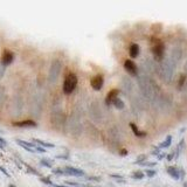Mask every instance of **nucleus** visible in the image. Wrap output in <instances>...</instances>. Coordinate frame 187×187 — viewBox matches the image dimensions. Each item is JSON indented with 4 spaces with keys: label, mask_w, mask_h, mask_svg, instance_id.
Returning a JSON list of instances; mask_svg holds the SVG:
<instances>
[{
    "label": "nucleus",
    "mask_w": 187,
    "mask_h": 187,
    "mask_svg": "<svg viewBox=\"0 0 187 187\" xmlns=\"http://www.w3.org/2000/svg\"><path fill=\"white\" fill-rule=\"evenodd\" d=\"M137 82L144 98L150 102H156L159 97V87L150 76L141 74L137 77Z\"/></svg>",
    "instance_id": "1"
},
{
    "label": "nucleus",
    "mask_w": 187,
    "mask_h": 187,
    "mask_svg": "<svg viewBox=\"0 0 187 187\" xmlns=\"http://www.w3.org/2000/svg\"><path fill=\"white\" fill-rule=\"evenodd\" d=\"M157 72L161 77V80L166 83H171L173 81L175 73V63L170 57L164 59L159 66H157Z\"/></svg>",
    "instance_id": "2"
},
{
    "label": "nucleus",
    "mask_w": 187,
    "mask_h": 187,
    "mask_svg": "<svg viewBox=\"0 0 187 187\" xmlns=\"http://www.w3.org/2000/svg\"><path fill=\"white\" fill-rule=\"evenodd\" d=\"M61 69H62V62L57 59L53 60L52 64H50V68H49V73H48V81L49 83L54 84L59 76H60V73H61Z\"/></svg>",
    "instance_id": "3"
},
{
    "label": "nucleus",
    "mask_w": 187,
    "mask_h": 187,
    "mask_svg": "<svg viewBox=\"0 0 187 187\" xmlns=\"http://www.w3.org/2000/svg\"><path fill=\"white\" fill-rule=\"evenodd\" d=\"M76 84H77V77L76 75L73 73L68 74L66 80H64V83H63V91L64 94H72L75 90L76 88Z\"/></svg>",
    "instance_id": "4"
},
{
    "label": "nucleus",
    "mask_w": 187,
    "mask_h": 187,
    "mask_svg": "<svg viewBox=\"0 0 187 187\" xmlns=\"http://www.w3.org/2000/svg\"><path fill=\"white\" fill-rule=\"evenodd\" d=\"M157 70V66L154 63V61L150 60V59H146L145 61L141 62V72L144 73V75H150L152 74L153 72Z\"/></svg>",
    "instance_id": "5"
},
{
    "label": "nucleus",
    "mask_w": 187,
    "mask_h": 187,
    "mask_svg": "<svg viewBox=\"0 0 187 187\" xmlns=\"http://www.w3.org/2000/svg\"><path fill=\"white\" fill-rule=\"evenodd\" d=\"M22 105H24V103H22L21 97H19V96L14 97V101L12 103V112L14 116H19L22 114Z\"/></svg>",
    "instance_id": "6"
},
{
    "label": "nucleus",
    "mask_w": 187,
    "mask_h": 187,
    "mask_svg": "<svg viewBox=\"0 0 187 187\" xmlns=\"http://www.w3.org/2000/svg\"><path fill=\"white\" fill-rule=\"evenodd\" d=\"M164 50H165V47L163 43L158 42L157 45H154L153 48H152V53H153V56L156 60H163V56H164Z\"/></svg>",
    "instance_id": "7"
},
{
    "label": "nucleus",
    "mask_w": 187,
    "mask_h": 187,
    "mask_svg": "<svg viewBox=\"0 0 187 187\" xmlns=\"http://www.w3.org/2000/svg\"><path fill=\"white\" fill-rule=\"evenodd\" d=\"M63 171H64V174H68V175H74V177H83L84 175V171L81 168H77V167L66 166L63 168Z\"/></svg>",
    "instance_id": "8"
},
{
    "label": "nucleus",
    "mask_w": 187,
    "mask_h": 187,
    "mask_svg": "<svg viewBox=\"0 0 187 187\" xmlns=\"http://www.w3.org/2000/svg\"><path fill=\"white\" fill-rule=\"evenodd\" d=\"M124 68L127 69V72L129 74H131L132 76H138V68L136 66L134 61L131 60H127L124 62Z\"/></svg>",
    "instance_id": "9"
},
{
    "label": "nucleus",
    "mask_w": 187,
    "mask_h": 187,
    "mask_svg": "<svg viewBox=\"0 0 187 187\" xmlns=\"http://www.w3.org/2000/svg\"><path fill=\"white\" fill-rule=\"evenodd\" d=\"M103 83H104V79H103V76L102 75H96V76H94L91 81H90V84H91V87L95 89V90H101L102 87H103Z\"/></svg>",
    "instance_id": "10"
},
{
    "label": "nucleus",
    "mask_w": 187,
    "mask_h": 187,
    "mask_svg": "<svg viewBox=\"0 0 187 187\" xmlns=\"http://www.w3.org/2000/svg\"><path fill=\"white\" fill-rule=\"evenodd\" d=\"M13 59H14V54L6 49V50H4L2 56H1V64H2L4 67H6V66H8V64L12 63Z\"/></svg>",
    "instance_id": "11"
},
{
    "label": "nucleus",
    "mask_w": 187,
    "mask_h": 187,
    "mask_svg": "<svg viewBox=\"0 0 187 187\" xmlns=\"http://www.w3.org/2000/svg\"><path fill=\"white\" fill-rule=\"evenodd\" d=\"M181 57H182V50H181V48L180 47H174L173 49H172V52H171L170 59L177 64L181 60Z\"/></svg>",
    "instance_id": "12"
},
{
    "label": "nucleus",
    "mask_w": 187,
    "mask_h": 187,
    "mask_svg": "<svg viewBox=\"0 0 187 187\" xmlns=\"http://www.w3.org/2000/svg\"><path fill=\"white\" fill-rule=\"evenodd\" d=\"M122 88H123V91L129 95V94L132 91V89H134V83H132V81L130 80L129 77H123V80H122Z\"/></svg>",
    "instance_id": "13"
},
{
    "label": "nucleus",
    "mask_w": 187,
    "mask_h": 187,
    "mask_svg": "<svg viewBox=\"0 0 187 187\" xmlns=\"http://www.w3.org/2000/svg\"><path fill=\"white\" fill-rule=\"evenodd\" d=\"M14 127H36V122L34 120H21V122H14L13 123Z\"/></svg>",
    "instance_id": "14"
},
{
    "label": "nucleus",
    "mask_w": 187,
    "mask_h": 187,
    "mask_svg": "<svg viewBox=\"0 0 187 187\" xmlns=\"http://www.w3.org/2000/svg\"><path fill=\"white\" fill-rule=\"evenodd\" d=\"M118 94H119V90H118V89H112V90H110L109 94H108L107 98H105V103H107V104H111L112 101L117 97Z\"/></svg>",
    "instance_id": "15"
},
{
    "label": "nucleus",
    "mask_w": 187,
    "mask_h": 187,
    "mask_svg": "<svg viewBox=\"0 0 187 187\" xmlns=\"http://www.w3.org/2000/svg\"><path fill=\"white\" fill-rule=\"evenodd\" d=\"M167 173L170 174L174 180H179L180 179V175H179V170L174 166H168L167 167Z\"/></svg>",
    "instance_id": "16"
},
{
    "label": "nucleus",
    "mask_w": 187,
    "mask_h": 187,
    "mask_svg": "<svg viewBox=\"0 0 187 187\" xmlns=\"http://www.w3.org/2000/svg\"><path fill=\"white\" fill-rule=\"evenodd\" d=\"M139 55V46L137 45V43H134V45H131L130 47V56L134 59V57H137Z\"/></svg>",
    "instance_id": "17"
},
{
    "label": "nucleus",
    "mask_w": 187,
    "mask_h": 187,
    "mask_svg": "<svg viewBox=\"0 0 187 187\" xmlns=\"http://www.w3.org/2000/svg\"><path fill=\"white\" fill-rule=\"evenodd\" d=\"M112 104H114L115 108H117L118 110H122V109L124 108V102L120 100V98H118V97H116V98L112 101Z\"/></svg>",
    "instance_id": "18"
},
{
    "label": "nucleus",
    "mask_w": 187,
    "mask_h": 187,
    "mask_svg": "<svg viewBox=\"0 0 187 187\" xmlns=\"http://www.w3.org/2000/svg\"><path fill=\"white\" fill-rule=\"evenodd\" d=\"M33 140L35 141V143H38V144L42 147H50V148L55 147V145L52 144V143H47V141H43V140H41V139H33Z\"/></svg>",
    "instance_id": "19"
},
{
    "label": "nucleus",
    "mask_w": 187,
    "mask_h": 187,
    "mask_svg": "<svg viewBox=\"0 0 187 187\" xmlns=\"http://www.w3.org/2000/svg\"><path fill=\"white\" fill-rule=\"evenodd\" d=\"M171 143H172V137L171 136H167L166 139H165V141H163L160 145H159V148H165V147H168L170 145H171Z\"/></svg>",
    "instance_id": "20"
},
{
    "label": "nucleus",
    "mask_w": 187,
    "mask_h": 187,
    "mask_svg": "<svg viewBox=\"0 0 187 187\" xmlns=\"http://www.w3.org/2000/svg\"><path fill=\"white\" fill-rule=\"evenodd\" d=\"M145 177V174L143 173L141 171H136L134 173L131 174V178L132 179H136V180H140V179H143Z\"/></svg>",
    "instance_id": "21"
},
{
    "label": "nucleus",
    "mask_w": 187,
    "mask_h": 187,
    "mask_svg": "<svg viewBox=\"0 0 187 187\" xmlns=\"http://www.w3.org/2000/svg\"><path fill=\"white\" fill-rule=\"evenodd\" d=\"M40 164L41 165H43V166L48 167V168H52V167H53V161L47 159V158H42L40 160Z\"/></svg>",
    "instance_id": "22"
},
{
    "label": "nucleus",
    "mask_w": 187,
    "mask_h": 187,
    "mask_svg": "<svg viewBox=\"0 0 187 187\" xmlns=\"http://www.w3.org/2000/svg\"><path fill=\"white\" fill-rule=\"evenodd\" d=\"M130 127L132 129L134 134H136V136H138V137H140V136H144V134H143V132H139V130L137 129V127H136V124H134V123H130Z\"/></svg>",
    "instance_id": "23"
},
{
    "label": "nucleus",
    "mask_w": 187,
    "mask_h": 187,
    "mask_svg": "<svg viewBox=\"0 0 187 187\" xmlns=\"http://www.w3.org/2000/svg\"><path fill=\"white\" fill-rule=\"evenodd\" d=\"M5 97H6V91H5V88L0 86V105L5 102Z\"/></svg>",
    "instance_id": "24"
},
{
    "label": "nucleus",
    "mask_w": 187,
    "mask_h": 187,
    "mask_svg": "<svg viewBox=\"0 0 187 187\" xmlns=\"http://www.w3.org/2000/svg\"><path fill=\"white\" fill-rule=\"evenodd\" d=\"M40 181H42L43 184H46V185H49V186H53V181L50 180L49 178H47V177H41L40 178Z\"/></svg>",
    "instance_id": "25"
},
{
    "label": "nucleus",
    "mask_w": 187,
    "mask_h": 187,
    "mask_svg": "<svg viewBox=\"0 0 187 187\" xmlns=\"http://www.w3.org/2000/svg\"><path fill=\"white\" fill-rule=\"evenodd\" d=\"M25 166L27 167V170H28V172H31V173H33V174H35V175H40V173L35 170V168H33L32 166H29L28 164H25Z\"/></svg>",
    "instance_id": "26"
},
{
    "label": "nucleus",
    "mask_w": 187,
    "mask_h": 187,
    "mask_svg": "<svg viewBox=\"0 0 187 187\" xmlns=\"http://www.w3.org/2000/svg\"><path fill=\"white\" fill-rule=\"evenodd\" d=\"M68 186H74V187H84V185H81L80 182H75V181H66Z\"/></svg>",
    "instance_id": "27"
},
{
    "label": "nucleus",
    "mask_w": 187,
    "mask_h": 187,
    "mask_svg": "<svg viewBox=\"0 0 187 187\" xmlns=\"http://www.w3.org/2000/svg\"><path fill=\"white\" fill-rule=\"evenodd\" d=\"M187 79V76L185 75V74H182L180 76V79H179V88H181L184 84H185V81H186Z\"/></svg>",
    "instance_id": "28"
},
{
    "label": "nucleus",
    "mask_w": 187,
    "mask_h": 187,
    "mask_svg": "<svg viewBox=\"0 0 187 187\" xmlns=\"http://www.w3.org/2000/svg\"><path fill=\"white\" fill-rule=\"evenodd\" d=\"M146 160V156H145V154H143V156H139V157H138V159H137V160L134 161V164H141V163H144V161Z\"/></svg>",
    "instance_id": "29"
},
{
    "label": "nucleus",
    "mask_w": 187,
    "mask_h": 187,
    "mask_svg": "<svg viewBox=\"0 0 187 187\" xmlns=\"http://www.w3.org/2000/svg\"><path fill=\"white\" fill-rule=\"evenodd\" d=\"M140 165H141V166H147V167H154L157 165V163H154V161H152V163H151V161H150V163H148V161H144V163H141Z\"/></svg>",
    "instance_id": "30"
},
{
    "label": "nucleus",
    "mask_w": 187,
    "mask_h": 187,
    "mask_svg": "<svg viewBox=\"0 0 187 187\" xmlns=\"http://www.w3.org/2000/svg\"><path fill=\"white\" fill-rule=\"evenodd\" d=\"M145 173H146V175L148 177V178H153L154 175L157 174V172H156L154 170H146V171H145Z\"/></svg>",
    "instance_id": "31"
},
{
    "label": "nucleus",
    "mask_w": 187,
    "mask_h": 187,
    "mask_svg": "<svg viewBox=\"0 0 187 187\" xmlns=\"http://www.w3.org/2000/svg\"><path fill=\"white\" fill-rule=\"evenodd\" d=\"M53 173L57 174V175H62V174H64V171L62 168H53Z\"/></svg>",
    "instance_id": "32"
},
{
    "label": "nucleus",
    "mask_w": 187,
    "mask_h": 187,
    "mask_svg": "<svg viewBox=\"0 0 187 187\" xmlns=\"http://www.w3.org/2000/svg\"><path fill=\"white\" fill-rule=\"evenodd\" d=\"M5 70H6V67H4V66L0 63V80L4 77V75H5Z\"/></svg>",
    "instance_id": "33"
},
{
    "label": "nucleus",
    "mask_w": 187,
    "mask_h": 187,
    "mask_svg": "<svg viewBox=\"0 0 187 187\" xmlns=\"http://www.w3.org/2000/svg\"><path fill=\"white\" fill-rule=\"evenodd\" d=\"M35 151H38V152H41V153H46L47 150L45 147L42 146H35Z\"/></svg>",
    "instance_id": "34"
},
{
    "label": "nucleus",
    "mask_w": 187,
    "mask_h": 187,
    "mask_svg": "<svg viewBox=\"0 0 187 187\" xmlns=\"http://www.w3.org/2000/svg\"><path fill=\"white\" fill-rule=\"evenodd\" d=\"M87 180L97 181V182H100V181H101V178H100V177H87Z\"/></svg>",
    "instance_id": "35"
},
{
    "label": "nucleus",
    "mask_w": 187,
    "mask_h": 187,
    "mask_svg": "<svg viewBox=\"0 0 187 187\" xmlns=\"http://www.w3.org/2000/svg\"><path fill=\"white\" fill-rule=\"evenodd\" d=\"M0 172H2V173L5 174L6 177H8V178L11 177V175H9V173L7 172V170H6V168H5V167H2V166H1V165H0Z\"/></svg>",
    "instance_id": "36"
},
{
    "label": "nucleus",
    "mask_w": 187,
    "mask_h": 187,
    "mask_svg": "<svg viewBox=\"0 0 187 187\" xmlns=\"http://www.w3.org/2000/svg\"><path fill=\"white\" fill-rule=\"evenodd\" d=\"M110 177L114 178V179H118V180H122V179H123V177L119 175V174H110Z\"/></svg>",
    "instance_id": "37"
},
{
    "label": "nucleus",
    "mask_w": 187,
    "mask_h": 187,
    "mask_svg": "<svg viewBox=\"0 0 187 187\" xmlns=\"http://www.w3.org/2000/svg\"><path fill=\"white\" fill-rule=\"evenodd\" d=\"M0 144H2L4 146H6V145H7V141H6V139H4L2 137H0Z\"/></svg>",
    "instance_id": "38"
},
{
    "label": "nucleus",
    "mask_w": 187,
    "mask_h": 187,
    "mask_svg": "<svg viewBox=\"0 0 187 187\" xmlns=\"http://www.w3.org/2000/svg\"><path fill=\"white\" fill-rule=\"evenodd\" d=\"M56 158H62V159H64V160L69 159V157H68V156H56Z\"/></svg>",
    "instance_id": "39"
},
{
    "label": "nucleus",
    "mask_w": 187,
    "mask_h": 187,
    "mask_svg": "<svg viewBox=\"0 0 187 187\" xmlns=\"http://www.w3.org/2000/svg\"><path fill=\"white\" fill-rule=\"evenodd\" d=\"M173 156H174V154H173V153L168 154V156H167V160H168V161L173 160Z\"/></svg>",
    "instance_id": "40"
},
{
    "label": "nucleus",
    "mask_w": 187,
    "mask_h": 187,
    "mask_svg": "<svg viewBox=\"0 0 187 187\" xmlns=\"http://www.w3.org/2000/svg\"><path fill=\"white\" fill-rule=\"evenodd\" d=\"M165 156H166V154H165V153H160V154H158V159H159V160H161V159H163V158H164Z\"/></svg>",
    "instance_id": "41"
},
{
    "label": "nucleus",
    "mask_w": 187,
    "mask_h": 187,
    "mask_svg": "<svg viewBox=\"0 0 187 187\" xmlns=\"http://www.w3.org/2000/svg\"><path fill=\"white\" fill-rule=\"evenodd\" d=\"M53 187H69V186H63V185H55V184H54Z\"/></svg>",
    "instance_id": "42"
},
{
    "label": "nucleus",
    "mask_w": 187,
    "mask_h": 187,
    "mask_svg": "<svg viewBox=\"0 0 187 187\" xmlns=\"http://www.w3.org/2000/svg\"><path fill=\"white\" fill-rule=\"evenodd\" d=\"M127 153V152L125 151V150H124V151H120V154H124V156H125Z\"/></svg>",
    "instance_id": "43"
},
{
    "label": "nucleus",
    "mask_w": 187,
    "mask_h": 187,
    "mask_svg": "<svg viewBox=\"0 0 187 187\" xmlns=\"http://www.w3.org/2000/svg\"><path fill=\"white\" fill-rule=\"evenodd\" d=\"M8 187H16V186H15V185H13V184H9V185H8Z\"/></svg>",
    "instance_id": "44"
},
{
    "label": "nucleus",
    "mask_w": 187,
    "mask_h": 187,
    "mask_svg": "<svg viewBox=\"0 0 187 187\" xmlns=\"http://www.w3.org/2000/svg\"><path fill=\"white\" fill-rule=\"evenodd\" d=\"M84 187H101V186H89V185H84Z\"/></svg>",
    "instance_id": "45"
},
{
    "label": "nucleus",
    "mask_w": 187,
    "mask_h": 187,
    "mask_svg": "<svg viewBox=\"0 0 187 187\" xmlns=\"http://www.w3.org/2000/svg\"><path fill=\"white\" fill-rule=\"evenodd\" d=\"M4 147H5V146H4L2 144H0V148H1V150H4Z\"/></svg>",
    "instance_id": "46"
},
{
    "label": "nucleus",
    "mask_w": 187,
    "mask_h": 187,
    "mask_svg": "<svg viewBox=\"0 0 187 187\" xmlns=\"http://www.w3.org/2000/svg\"><path fill=\"white\" fill-rule=\"evenodd\" d=\"M184 187H187V182H184Z\"/></svg>",
    "instance_id": "47"
},
{
    "label": "nucleus",
    "mask_w": 187,
    "mask_h": 187,
    "mask_svg": "<svg viewBox=\"0 0 187 187\" xmlns=\"http://www.w3.org/2000/svg\"><path fill=\"white\" fill-rule=\"evenodd\" d=\"M185 70L187 72V63H186V66H185Z\"/></svg>",
    "instance_id": "48"
}]
</instances>
